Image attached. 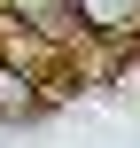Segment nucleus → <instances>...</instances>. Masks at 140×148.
<instances>
[{
  "instance_id": "nucleus-1",
  "label": "nucleus",
  "mask_w": 140,
  "mask_h": 148,
  "mask_svg": "<svg viewBox=\"0 0 140 148\" xmlns=\"http://www.w3.org/2000/svg\"><path fill=\"white\" fill-rule=\"evenodd\" d=\"M86 31H101V39H117V31H140V0H62Z\"/></svg>"
},
{
  "instance_id": "nucleus-2",
  "label": "nucleus",
  "mask_w": 140,
  "mask_h": 148,
  "mask_svg": "<svg viewBox=\"0 0 140 148\" xmlns=\"http://www.w3.org/2000/svg\"><path fill=\"white\" fill-rule=\"evenodd\" d=\"M39 101H47V94H39V78H31V70H16V62L0 55V125L39 117Z\"/></svg>"
}]
</instances>
